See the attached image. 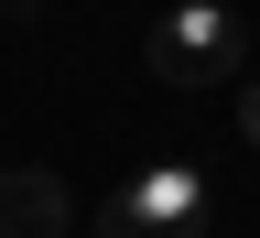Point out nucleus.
<instances>
[{
	"label": "nucleus",
	"instance_id": "obj_1",
	"mask_svg": "<svg viewBox=\"0 0 260 238\" xmlns=\"http://www.w3.org/2000/svg\"><path fill=\"white\" fill-rule=\"evenodd\" d=\"M141 65H152V87H228L249 65V32L217 11V0H174L152 32H141Z\"/></svg>",
	"mask_w": 260,
	"mask_h": 238
},
{
	"label": "nucleus",
	"instance_id": "obj_4",
	"mask_svg": "<svg viewBox=\"0 0 260 238\" xmlns=\"http://www.w3.org/2000/svg\"><path fill=\"white\" fill-rule=\"evenodd\" d=\"M239 130H249V141H260V87H249V97H239Z\"/></svg>",
	"mask_w": 260,
	"mask_h": 238
},
{
	"label": "nucleus",
	"instance_id": "obj_3",
	"mask_svg": "<svg viewBox=\"0 0 260 238\" xmlns=\"http://www.w3.org/2000/svg\"><path fill=\"white\" fill-rule=\"evenodd\" d=\"M65 227H76L65 184L32 174V162H11V174H0V238H65Z\"/></svg>",
	"mask_w": 260,
	"mask_h": 238
},
{
	"label": "nucleus",
	"instance_id": "obj_2",
	"mask_svg": "<svg viewBox=\"0 0 260 238\" xmlns=\"http://www.w3.org/2000/svg\"><path fill=\"white\" fill-rule=\"evenodd\" d=\"M98 238H206V174H195L184 152L141 162V174L98 206Z\"/></svg>",
	"mask_w": 260,
	"mask_h": 238
}]
</instances>
